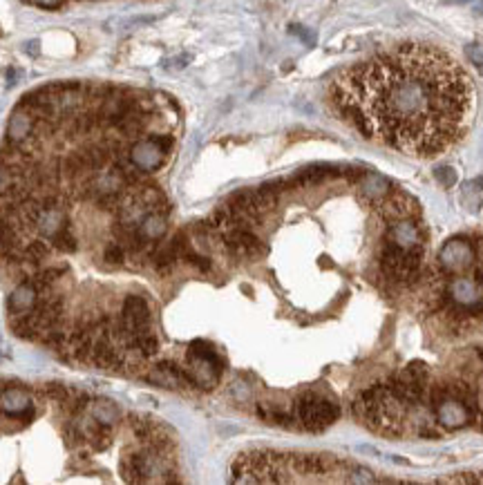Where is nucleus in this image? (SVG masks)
Here are the masks:
<instances>
[{
  "instance_id": "obj_1",
  "label": "nucleus",
  "mask_w": 483,
  "mask_h": 485,
  "mask_svg": "<svg viewBox=\"0 0 483 485\" xmlns=\"http://www.w3.org/2000/svg\"><path fill=\"white\" fill-rule=\"evenodd\" d=\"M472 83L443 49L401 45L351 65L329 90L334 112L380 146L436 157L463 137Z\"/></svg>"
},
{
  "instance_id": "obj_2",
  "label": "nucleus",
  "mask_w": 483,
  "mask_h": 485,
  "mask_svg": "<svg viewBox=\"0 0 483 485\" xmlns=\"http://www.w3.org/2000/svg\"><path fill=\"white\" fill-rule=\"evenodd\" d=\"M430 407L436 423L443 425L445 430H461L477 421V414H474L461 398H456L447 385H436L432 389Z\"/></svg>"
},
{
  "instance_id": "obj_3",
  "label": "nucleus",
  "mask_w": 483,
  "mask_h": 485,
  "mask_svg": "<svg viewBox=\"0 0 483 485\" xmlns=\"http://www.w3.org/2000/svg\"><path fill=\"white\" fill-rule=\"evenodd\" d=\"M186 358H188V367H186V371H188V376H190L195 387L213 389L217 385L219 376H222L224 362L208 343L195 340V343L188 347Z\"/></svg>"
},
{
  "instance_id": "obj_4",
  "label": "nucleus",
  "mask_w": 483,
  "mask_h": 485,
  "mask_svg": "<svg viewBox=\"0 0 483 485\" xmlns=\"http://www.w3.org/2000/svg\"><path fill=\"white\" fill-rule=\"evenodd\" d=\"M338 405L318 394H304L293 405V419L309 432H325L338 421Z\"/></svg>"
},
{
  "instance_id": "obj_5",
  "label": "nucleus",
  "mask_w": 483,
  "mask_h": 485,
  "mask_svg": "<svg viewBox=\"0 0 483 485\" xmlns=\"http://www.w3.org/2000/svg\"><path fill=\"white\" fill-rule=\"evenodd\" d=\"M421 258L423 251L403 249V246L387 242L380 251V266H383L385 275L398 279V282H412L421 271Z\"/></svg>"
},
{
  "instance_id": "obj_6",
  "label": "nucleus",
  "mask_w": 483,
  "mask_h": 485,
  "mask_svg": "<svg viewBox=\"0 0 483 485\" xmlns=\"http://www.w3.org/2000/svg\"><path fill=\"white\" fill-rule=\"evenodd\" d=\"M474 260H477V242L470 237H452L438 253V271L445 277L463 275L474 266Z\"/></svg>"
},
{
  "instance_id": "obj_7",
  "label": "nucleus",
  "mask_w": 483,
  "mask_h": 485,
  "mask_svg": "<svg viewBox=\"0 0 483 485\" xmlns=\"http://www.w3.org/2000/svg\"><path fill=\"white\" fill-rule=\"evenodd\" d=\"M428 380H430L428 367L421 360H417V362H410L392 382H387V387L408 407L412 405L417 407L428 391Z\"/></svg>"
},
{
  "instance_id": "obj_8",
  "label": "nucleus",
  "mask_w": 483,
  "mask_h": 485,
  "mask_svg": "<svg viewBox=\"0 0 483 485\" xmlns=\"http://www.w3.org/2000/svg\"><path fill=\"white\" fill-rule=\"evenodd\" d=\"M0 414L7 419L21 421V425H27L34 419V401L29 389L25 387H5L0 391Z\"/></svg>"
},
{
  "instance_id": "obj_9",
  "label": "nucleus",
  "mask_w": 483,
  "mask_h": 485,
  "mask_svg": "<svg viewBox=\"0 0 483 485\" xmlns=\"http://www.w3.org/2000/svg\"><path fill=\"white\" fill-rule=\"evenodd\" d=\"M378 212L383 215L387 222H398V219H414L419 212V201L410 197L403 190H389L380 201H376Z\"/></svg>"
},
{
  "instance_id": "obj_10",
  "label": "nucleus",
  "mask_w": 483,
  "mask_h": 485,
  "mask_svg": "<svg viewBox=\"0 0 483 485\" xmlns=\"http://www.w3.org/2000/svg\"><path fill=\"white\" fill-rule=\"evenodd\" d=\"M121 320L128 329L130 340L150 331V306L141 295H128L121 306Z\"/></svg>"
},
{
  "instance_id": "obj_11",
  "label": "nucleus",
  "mask_w": 483,
  "mask_h": 485,
  "mask_svg": "<svg viewBox=\"0 0 483 485\" xmlns=\"http://www.w3.org/2000/svg\"><path fill=\"white\" fill-rule=\"evenodd\" d=\"M166 157H168V152L164 148H159L157 143L150 139V134L148 137L139 139V141H134L130 146V150H128V159L139 170H143L146 175L164 166Z\"/></svg>"
},
{
  "instance_id": "obj_12",
  "label": "nucleus",
  "mask_w": 483,
  "mask_h": 485,
  "mask_svg": "<svg viewBox=\"0 0 483 485\" xmlns=\"http://www.w3.org/2000/svg\"><path fill=\"white\" fill-rule=\"evenodd\" d=\"M387 242L403 246V249L423 251L425 233H423V228L414 219H398V222H389L387 226Z\"/></svg>"
},
{
  "instance_id": "obj_13",
  "label": "nucleus",
  "mask_w": 483,
  "mask_h": 485,
  "mask_svg": "<svg viewBox=\"0 0 483 485\" xmlns=\"http://www.w3.org/2000/svg\"><path fill=\"white\" fill-rule=\"evenodd\" d=\"M224 249L233 258H258L264 253V244L249 228H235V231L224 233Z\"/></svg>"
},
{
  "instance_id": "obj_14",
  "label": "nucleus",
  "mask_w": 483,
  "mask_h": 485,
  "mask_svg": "<svg viewBox=\"0 0 483 485\" xmlns=\"http://www.w3.org/2000/svg\"><path fill=\"white\" fill-rule=\"evenodd\" d=\"M148 382H155L159 387H168V389H177V387H193V380L188 376V371L177 367L175 362L164 360L157 362L155 367H150V371L146 373Z\"/></svg>"
},
{
  "instance_id": "obj_15",
  "label": "nucleus",
  "mask_w": 483,
  "mask_h": 485,
  "mask_svg": "<svg viewBox=\"0 0 483 485\" xmlns=\"http://www.w3.org/2000/svg\"><path fill=\"white\" fill-rule=\"evenodd\" d=\"M34 137V116L23 108H16L7 123V141L27 143Z\"/></svg>"
},
{
  "instance_id": "obj_16",
  "label": "nucleus",
  "mask_w": 483,
  "mask_h": 485,
  "mask_svg": "<svg viewBox=\"0 0 483 485\" xmlns=\"http://www.w3.org/2000/svg\"><path fill=\"white\" fill-rule=\"evenodd\" d=\"M38 297H40L38 288L34 286L29 279H25V282L21 286H16V291L10 295V302H7V306H10V313H14V316H21V313L32 311L34 306L38 304Z\"/></svg>"
},
{
  "instance_id": "obj_17",
  "label": "nucleus",
  "mask_w": 483,
  "mask_h": 485,
  "mask_svg": "<svg viewBox=\"0 0 483 485\" xmlns=\"http://www.w3.org/2000/svg\"><path fill=\"white\" fill-rule=\"evenodd\" d=\"M358 186H360V192H362V197H367L371 201H380L385 197V195L392 190V184H389L385 177H380L376 173H362V177L358 179Z\"/></svg>"
},
{
  "instance_id": "obj_18",
  "label": "nucleus",
  "mask_w": 483,
  "mask_h": 485,
  "mask_svg": "<svg viewBox=\"0 0 483 485\" xmlns=\"http://www.w3.org/2000/svg\"><path fill=\"white\" fill-rule=\"evenodd\" d=\"M63 226H67L63 206H58V208H43V212H40V217H38V224H36V228L45 237H52L54 233L61 231Z\"/></svg>"
},
{
  "instance_id": "obj_19",
  "label": "nucleus",
  "mask_w": 483,
  "mask_h": 485,
  "mask_svg": "<svg viewBox=\"0 0 483 485\" xmlns=\"http://www.w3.org/2000/svg\"><path fill=\"white\" fill-rule=\"evenodd\" d=\"M166 215H159V212H146L139 222V233L148 242H159L166 235Z\"/></svg>"
},
{
  "instance_id": "obj_20",
  "label": "nucleus",
  "mask_w": 483,
  "mask_h": 485,
  "mask_svg": "<svg viewBox=\"0 0 483 485\" xmlns=\"http://www.w3.org/2000/svg\"><path fill=\"white\" fill-rule=\"evenodd\" d=\"M90 414L95 416L101 425H112V427L121 421V410H119L112 401H108V398H97V401L90 405Z\"/></svg>"
},
{
  "instance_id": "obj_21",
  "label": "nucleus",
  "mask_w": 483,
  "mask_h": 485,
  "mask_svg": "<svg viewBox=\"0 0 483 485\" xmlns=\"http://www.w3.org/2000/svg\"><path fill=\"white\" fill-rule=\"evenodd\" d=\"M63 175L67 177V179H81V177H86L90 175V170H88V164H86V159L81 157V152H76V155H70L65 161H63Z\"/></svg>"
},
{
  "instance_id": "obj_22",
  "label": "nucleus",
  "mask_w": 483,
  "mask_h": 485,
  "mask_svg": "<svg viewBox=\"0 0 483 485\" xmlns=\"http://www.w3.org/2000/svg\"><path fill=\"white\" fill-rule=\"evenodd\" d=\"M52 246L56 251H63V253H74L76 249H79V244H76V237H74L70 226H63L61 231L52 235Z\"/></svg>"
},
{
  "instance_id": "obj_23",
  "label": "nucleus",
  "mask_w": 483,
  "mask_h": 485,
  "mask_svg": "<svg viewBox=\"0 0 483 485\" xmlns=\"http://www.w3.org/2000/svg\"><path fill=\"white\" fill-rule=\"evenodd\" d=\"M125 258H128V251H125L119 242H110L106 246L103 260H106V264H110V266H121V264L125 262Z\"/></svg>"
},
{
  "instance_id": "obj_24",
  "label": "nucleus",
  "mask_w": 483,
  "mask_h": 485,
  "mask_svg": "<svg viewBox=\"0 0 483 485\" xmlns=\"http://www.w3.org/2000/svg\"><path fill=\"white\" fill-rule=\"evenodd\" d=\"M465 54H468L470 63L477 67L479 74L483 76V42H470V45L465 47Z\"/></svg>"
},
{
  "instance_id": "obj_25",
  "label": "nucleus",
  "mask_w": 483,
  "mask_h": 485,
  "mask_svg": "<svg viewBox=\"0 0 483 485\" xmlns=\"http://www.w3.org/2000/svg\"><path fill=\"white\" fill-rule=\"evenodd\" d=\"M434 177H436L441 184L445 186V188H450V186L456 184V173H454V168H450V166H441V168H436V170H434Z\"/></svg>"
},
{
  "instance_id": "obj_26",
  "label": "nucleus",
  "mask_w": 483,
  "mask_h": 485,
  "mask_svg": "<svg viewBox=\"0 0 483 485\" xmlns=\"http://www.w3.org/2000/svg\"><path fill=\"white\" fill-rule=\"evenodd\" d=\"M36 7H43V10H58V7H63L65 0H29Z\"/></svg>"
},
{
  "instance_id": "obj_27",
  "label": "nucleus",
  "mask_w": 483,
  "mask_h": 485,
  "mask_svg": "<svg viewBox=\"0 0 483 485\" xmlns=\"http://www.w3.org/2000/svg\"><path fill=\"white\" fill-rule=\"evenodd\" d=\"M40 45V42L38 40H29V42H25V52H27L29 56H38V47Z\"/></svg>"
},
{
  "instance_id": "obj_28",
  "label": "nucleus",
  "mask_w": 483,
  "mask_h": 485,
  "mask_svg": "<svg viewBox=\"0 0 483 485\" xmlns=\"http://www.w3.org/2000/svg\"><path fill=\"white\" fill-rule=\"evenodd\" d=\"M16 83H18V70L10 67V70H7V88H12Z\"/></svg>"
},
{
  "instance_id": "obj_29",
  "label": "nucleus",
  "mask_w": 483,
  "mask_h": 485,
  "mask_svg": "<svg viewBox=\"0 0 483 485\" xmlns=\"http://www.w3.org/2000/svg\"><path fill=\"white\" fill-rule=\"evenodd\" d=\"M479 358L483 360V349H479Z\"/></svg>"
}]
</instances>
